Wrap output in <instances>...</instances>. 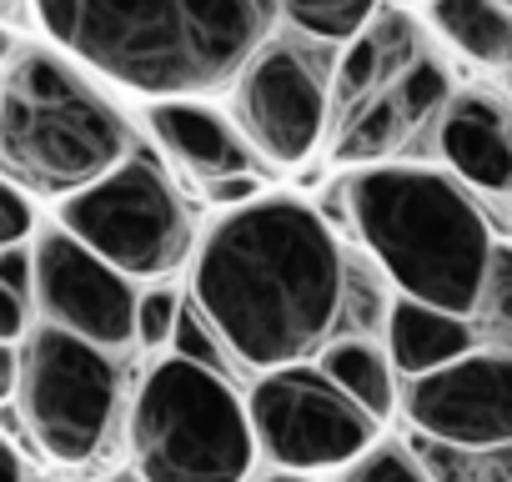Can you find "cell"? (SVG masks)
<instances>
[{"mask_svg":"<svg viewBox=\"0 0 512 482\" xmlns=\"http://www.w3.org/2000/svg\"><path fill=\"white\" fill-rule=\"evenodd\" d=\"M282 6H287V0H277V11H282Z\"/></svg>","mask_w":512,"mask_h":482,"instance_id":"cell-36","label":"cell"},{"mask_svg":"<svg viewBox=\"0 0 512 482\" xmlns=\"http://www.w3.org/2000/svg\"><path fill=\"white\" fill-rule=\"evenodd\" d=\"M131 462L141 482H246L256 467L251 407L236 397L226 372L186 357H161L131 412Z\"/></svg>","mask_w":512,"mask_h":482,"instance_id":"cell-5","label":"cell"},{"mask_svg":"<svg viewBox=\"0 0 512 482\" xmlns=\"http://www.w3.org/2000/svg\"><path fill=\"white\" fill-rule=\"evenodd\" d=\"M447 101H452L447 71L422 51L382 91H372L362 106H352L347 116L332 121L337 126L332 156L337 161H387V156L407 151L422 131H432L437 116L447 111Z\"/></svg>","mask_w":512,"mask_h":482,"instance_id":"cell-12","label":"cell"},{"mask_svg":"<svg viewBox=\"0 0 512 482\" xmlns=\"http://www.w3.org/2000/svg\"><path fill=\"white\" fill-rule=\"evenodd\" d=\"M267 482H312V477H307V472H287V467H282V472H277V477H267Z\"/></svg>","mask_w":512,"mask_h":482,"instance_id":"cell-31","label":"cell"},{"mask_svg":"<svg viewBox=\"0 0 512 482\" xmlns=\"http://www.w3.org/2000/svg\"><path fill=\"white\" fill-rule=\"evenodd\" d=\"M502 6H507V11H512V0H502Z\"/></svg>","mask_w":512,"mask_h":482,"instance_id":"cell-35","label":"cell"},{"mask_svg":"<svg viewBox=\"0 0 512 482\" xmlns=\"http://www.w3.org/2000/svg\"><path fill=\"white\" fill-rule=\"evenodd\" d=\"M11 56H16V46H11V26L0 21V61H11Z\"/></svg>","mask_w":512,"mask_h":482,"instance_id":"cell-29","label":"cell"},{"mask_svg":"<svg viewBox=\"0 0 512 482\" xmlns=\"http://www.w3.org/2000/svg\"><path fill=\"white\" fill-rule=\"evenodd\" d=\"M61 226L126 277H166L191 257V216L146 156H126L61 201Z\"/></svg>","mask_w":512,"mask_h":482,"instance_id":"cell-7","label":"cell"},{"mask_svg":"<svg viewBox=\"0 0 512 482\" xmlns=\"http://www.w3.org/2000/svg\"><path fill=\"white\" fill-rule=\"evenodd\" d=\"M21 387V342H0V402H16Z\"/></svg>","mask_w":512,"mask_h":482,"instance_id":"cell-27","label":"cell"},{"mask_svg":"<svg viewBox=\"0 0 512 482\" xmlns=\"http://www.w3.org/2000/svg\"><path fill=\"white\" fill-rule=\"evenodd\" d=\"M422 467L432 482H512V442L502 447H452L422 442Z\"/></svg>","mask_w":512,"mask_h":482,"instance_id":"cell-19","label":"cell"},{"mask_svg":"<svg viewBox=\"0 0 512 482\" xmlns=\"http://www.w3.org/2000/svg\"><path fill=\"white\" fill-rule=\"evenodd\" d=\"M31 277H36V257H31L26 241H16V247H0V282L31 297Z\"/></svg>","mask_w":512,"mask_h":482,"instance_id":"cell-26","label":"cell"},{"mask_svg":"<svg viewBox=\"0 0 512 482\" xmlns=\"http://www.w3.org/2000/svg\"><path fill=\"white\" fill-rule=\"evenodd\" d=\"M342 482H432L422 457L402 452V447H367L362 457L347 462Z\"/></svg>","mask_w":512,"mask_h":482,"instance_id":"cell-22","label":"cell"},{"mask_svg":"<svg viewBox=\"0 0 512 482\" xmlns=\"http://www.w3.org/2000/svg\"><path fill=\"white\" fill-rule=\"evenodd\" d=\"M16 16H21V0H0V21H6V26H11Z\"/></svg>","mask_w":512,"mask_h":482,"instance_id":"cell-30","label":"cell"},{"mask_svg":"<svg viewBox=\"0 0 512 482\" xmlns=\"http://www.w3.org/2000/svg\"><path fill=\"white\" fill-rule=\"evenodd\" d=\"M472 347H477V327L462 312H447V307H432L417 297H402L387 312V357L402 377H422L432 367H447Z\"/></svg>","mask_w":512,"mask_h":482,"instance_id":"cell-16","label":"cell"},{"mask_svg":"<svg viewBox=\"0 0 512 482\" xmlns=\"http://www.w3.org/2000/svg\"><path fill=\"white\" fill-rule=\"evenodd\" d=\"M422 56L417 26L402 16H372L342 51L337 61V81H332V121L347 116L352 106H362L372 91H382L407 61Z\"/></svg>","mask_w":512,"mask_h":482,"instance_id":"cell-15","label":"cell"},{"mask_svg":"<svg viewBox=\"0 0 512 482\" xmlns=\"http://www.w3.org/2000/svg\"><path fill=\"white\" fill-rule=\"evenodd\" d=\"M121 407H126V392H121V367L111 362V347H96L51 322L21 337L16 412H21L26 437L51 462L91 467L106 452L121 422Z\"/></svg>","mask_w":512,"mask_h":482,"instance_id":"cell-6","label":"cell"},{"mask_svg":"<svg viewBox=\"0 0 512 482\" xmlns=\"http://www.w3.org/2000/svg\"><path fill=\"white\" fill-rule=\"evenodd\" d=\"M312 36H267L236 76V121L241 136L277 166H292L317 151L332 126V81L307 51Z\"/></svg>","mask_w":512,"mask_h":482,"instance_id":"cell-9","label":"cell"},{"mask_svg":"<svg viewBox=\"0 0 512 482\" xmlns=\"http://www.w3.org/2000/svg\"><path fill=\"white\" fill-rule=\"evenodd\" d=\"M246 407H251L256 447L287 472L347 467L377 437V417L362 402H352L322 367L307 362L262 372Z\"/></svg>","mask_w":512,"mask_h":482,"instance_id":"cell-8","label":"cell"},{"mask_svg":"<svg viewBox=\"0 0 512 482\" xmlns=\"http://www.w3.org/2000/svg\"><path fill=\"white\" fill-rule=\"evenodd\" d=\"M171 352L186 357V362H201L211 372H226V362H231V347L221 342V332L211 327V317L196 302H181L176 327H171Z\"/></svg>","mask_w":512,"mask_h":482,"instance_id":"cell-21","label":"cell"},{"mask_svg":"<svg viewBox=\"0 0 512 482\" xmlns=\"http://www.w3.org/2000/svg\"><path fill=\"white\" fill-rule=\"evenodd\" d=\"M111 482H141V477H136V472H121V477H111Z\"/></svg>","mask_w":512,"mask_h":482,"instance_id":"cell-32","label":"cell"},{"mask_svg":"<svg viewBox=\"0 0 512 482\" xmlns=\"http://www.w3.org/2000/svg\"><path fill=\"white\" fill-rule=\"evenodd\" d=\"M41 31L141 96H206L241 76L277 26V0H31Z\"/></svg>","mask_w":512,"mask_h":482,"instance_id":"cell-2","label":"cell"},{"mask_svg":"<svg viewBox=\"0 0 512 482\" xmlns=\"http://www.w3.org/2000/svg\"><path fill=\"white\" fill-rule=\"evenodd\" d=\"M0 482H26V462L6 437H0Z\"/></svg>","mask_w":512,"mask_h":482,"instance_id":"cell-28","label":"cell"},{"mask_svg":"<svg viewBox=\"0 0 512 482\" xmlns=\"http://www.w3.org/2000/svg\"><path fill=\"white\" fill-rule=\"evenodd\" d=\"M392 6H412V0H392Z\"/></svg>","mask_w":512,"mask_h":482,"instance_id":"cell-34","label":"cell"},{"mask_svg":"<svg viewBox=\"0 0 512 482\" xmlns=\"http://www.w3.org/2000/svg\"><path fill=\"white\" fill-rule=\"evenodd\" d=\"M432 26L467 61L492 71L512 66V11L502 0H432Z\"/></svg>","mask_w":512,"mask_h":482,"instance_id":"cell-17","label":"cell"},{"mask_svg":"<svg viewBox=\"0 0 512 482\" xmlns=\"http://www.w3.org/2000/svg\"><path fill=\"white\" fill-rule=\"evenodd\" d=\"M407 417L422 437L452 447L512 442V352L472 347L407 382Z\"/></svg>","mask_w":512,"mask_h":482,"instance_id":"cell-11","label":"cell"},{"mask_svg":"<svg viewBox=\"0 0 512 482\" xmlns=\"http://www.w3.org/2000/svg\"><path fill=\"white\" fill-rule=\"evenodd\" d=\"M31 257H36L31 307L41 312V322L76 332L111 352L136 342V287L126 272H116L106 257H96L66 226L41 231Z\"/></svg>","mask_w":512,"mask_h":482,"instance_id":"cell-10","label":"cell"},{"mask_svg":"<svg viewBox=\"0 0 512 482\" xmlns=\"http://www.w3.org/2000/svg\"><path fill=\"white\" fill-rule=\"evenodd\" d=\"M176 312L181 302L166 292V287H151V292H136V342L141 347H171V327H176Z\"/></svg>","mask_w":512,"mask_h":482,"instance_id":"cell-23","label":"cell"},{"mask_svg":"<svg viewBox=\"0 0 512 482\" xmlns=\"http://www.w3.org/2000/svg\"><path fill=\"white\" fill-rule=\"evenodd\" d=\"M507 91H512V66H507Z\"/></svg>","mask_w":512,"mask_h":482,"instance_id":"cell-33","label":"cell"},{"mask_svg":"<svg viewBox=\"0 0 512 482\" xmlns=\"http://www.w3.org/2000/svg\"><path fill=\"white\" fill-rule=\"evenodd\" d=\"M151 131L166 146V156H176L201 181H221V176H236L251 166L236 131L196 96H161L151 106Z\"/></svg>","mask_w":512,"mask_h":482,"instance_id":"cell-14","label":"cell"},{"mask_svg":"<svg viewBox=\"0 0 512 482\" xmlns=\"http://www.w3.org/2000/svg\"><path fill=\"white\" fill-rule=\"evenodd\" d=\"M36 231V206H31V191L16 186L11 176H0V247H16Z\"/></svg>","mask_w":512,"mask_h":482,"instance_id":"cell-24","label":"cell"},{"mask_svg":"<svg viewBox=\"0 0 512 482\" xmlns=\"http://www.w3.org/2000/svg\"><path fill=\"white\" fill-rule=\"evenodd\" d=\"M191 302L211 317L231 362L272 372L332 342L352 302V272L312 206L272 196L216 221L196 252Z\"/></svg>","mask_w":512,"mask_h":482,"instance_id":"cell-1","label":"cell"},{"mask_svg":"<svg viewBox=\"0 0 512 482\" xmlns=\"http://www.w3.org/2000/svg\"><path fill=\"white\" fill-rule=\"evenodd\" d=\"M131 156L121 111L51 51H16L0 71V176L66 201Z\"/></svg>","mask_w":512,"mask_h":482,"instance_id":"cell-4","label":"cell"},{"mask_svg":"<svg viewBox=\"0 0 512 482\" xmlns=\"http://www.w3.org/2000/svg\"><path fill=\"white\" fill-rule=\"evenodd\" d=\"M347 196L367 252L402 297L472 317L497 247L457 181L427 166H367L352 176Z\"/></svg>","mask_w":512,"mask_h":482,"instance_id":"cell-3","label":"cell"},{"mask_svg":"<svg viewBox=\"0 0 512 482\" xmlns=\"http://www.w3.org/2000/svg\"><path fill=\"white\" fill-rule=\"evenodd\" d=\"M31 332V297L0 282V342H21Z\"/></svg>","mask_w":512,"mask_h":482,"instance_id":"cell-25","label":"cell"},{"mask_svg":"<svg viewBox=\"0 0 512 482\" xmlns=\"http://www.w3.org/2000/svg\"><path fill=\"white\" fill-rule=\"evenodd\" d=\"M352 402H362L377 422L392 412V357H382L372 342L362 337H337L322 347V362H317Z\"/></svg>","mask_w":512,"mask_h":482,"instance_id":"cell-18","label":"cell"},{"mask_svg":"<svg viewBox=\"0 0 512 482\" xmlns=\"http://www.w3.org/2000/svg\"><path fill=\"white\" fill-rule=\"evenodd\" d=\"M472 327H477V342L482 347L512 352V252H502V247L492 252L482 297L472 307Z\"/></svg>","mask_w":512,"mask_h":482,"instance_id":"cell-20","label":"cell"},{"mask_svg":"<svg viewBox=\"0 0 512 482\" xmlns=\"http://www.w3.org/2000/svg\"><path fill=\"white\" fill-rule=\"evenodd\" d=\"M437 151L467 186L512 196V131L497 106L477 96L447 101V111L437 116Z\"/></svg>","mask_w":512,"mask_h":482,"instance_id":"cell-13","label":"cell"}]
</instances>
